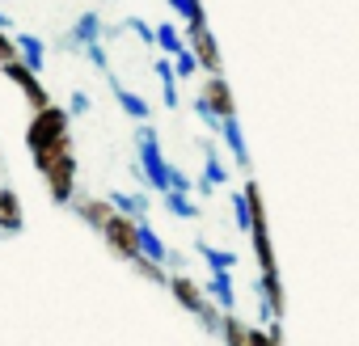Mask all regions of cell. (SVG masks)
Segmentation results:
<instances>
[{
    "label": "cell",
    "instance_id": "cell-1",
    "mask_svg": "<svg viewBox=\"0 0 359 346\" xmlns=\"http://www.w3.org/2000/svg\"><path fill=\"white\" fill-rule=\"evenodd\" d=\"M30 156H34L43 182L51 191V203L68 207L72 203V191H76V152H72V139L60 135V139H51L43 148H30Z\"/></svg>",
    "mask_w": 359,
    "mask_h": 346
},
{
    "label": "cell",
    "instance_id": "cell-2",
    "mask_svg": "<svg viewBox=\"0 0 359 346\" xmlns=\"http://www.w3.org/2000/svg\"><path fill=\"white\" fill-rule=\"evenodd\" d=\"M135 178H144L156 195L161 191H169V160H165V152H161V135H156V127H148V118L140 123V131H135Z\"/></svg>",
    "mask_w": 359,
    "mask_h": 346
},
{
    "label": "cell",
    "instance_id": "cell-3",
    "mask_svg": "<svg viewBox=\"0 0 359 346\" xmlns=\"http://www.w3.org/2000/svg\"><path fill=\"white\" fill-rule=\"evenodd\" d=\"M68 118H72V114H68L64 106H55V102L39 106L34 118H30V127H26V148H43V144H51V139L68 135Z\"/></svg>",
    "mask_w": 359,
    "mask_h": 346
},
{
    "label": "cell",
    "instance_id": "cell-4",
    "mask_svg": "<svg viewBox=\"0 0 359 346\" xmlns=\"http://www.w3.org/2000/svg\"><path fill=\"white\" fill-rule=\"evenodd\" d=\"M102 237H106V245H110V249H114L123 262L140 258V237H135V220H131V216L114 212V216L102 224Z\"/></svg>",
    "mask_w": 359,
    "mask_h": 346
},
{
    "label": "cell",
    "instance_id": "cell-5",
    "mask_svg": "<svg viewBox=\"0 0 359 346\" xmlns=\"http://www.w3.org/2000/svg\"><path fill=\"white\" fill-rule=\"evenodd\" d=\"M0 68H5V76L22 89V97L30 102V110H39V106H47V102H51V97H47V89H43V81H39V72H34V68H26L18 55H13V60H5Z\"/></svg>",
    "mask_w": 359,
    "mask_h": 346
},
{
    "label": "cell",
    "instance_id": "cell-6",
    "mask_svg": "<svg viewBox=\"0 0 359 346\" xmlns=\"http://www.w3.org/2000/svg\"><path fill=\"white\" fill-rule=\"evenodd\" d=\"M187 47L195 51V60H199V68H208V72H220V51H216V39H212V26L203 22V26H187Z\"/></svg>",
    "mask_w": 359,
    "mask_h": 346
},
{
    "label": "cell",
    "instance_id": "cell-7",
    "mask_svg": "<svg viewBox=\"0 0 359 346\" xmlns=\"http://www.w3.org/2000/svg\"><path fill=\"white\" fill-rule=\"evenodd\" d=\"M199 97L212 106V114H216V118L237 114V102H233V89H229L224 72H208V85H203V93H199Z\"/></svg>",
    "mask_w": 359,
    "mask_h": 346
},
{
    "label": "cell",
    "instance_id": "cell-8",
    "mask_svg": "<svg viewBox=\"0 0 359 346\" xmlns=\"http://www.w3.org/2000/svg\"><path fill=\"white\" fill-rule=\"evenodd\" d=\"M106 39V26H102V18L89 9V13H81L76 22H72V34H68V51H81V47H89V43H102Z\"/></svg>",
    "mask_w": 359,
    "mask_h": 346
},
{
    "label": "cell",
    "instance_id": "cell-9",
    "mask_svg": "<svg viewBox=\"0 0 359 346\" xmlns=\"http://www.w3.org/2000/svg\"><path fill=\"white\" fill-rule=\"evenodd\" d=\"M26 228V216H22V195L9 191V186H0V233L5 237H18Z\"/></svg>",
    "mask_w": 359,
    "mask_h": 346
},
{
    "label": "cell",
    "instance_id": "cell-10",
    "mask_svg": "<svg viewBox=\"0 0 359 346\" xmlns=\"http://www.w3.org/2000/svg\"><path fill=\"white\" fill-rule=\"evenodd\" d=\"M224 182H229V169H224V160H220L216 144H203V178H199V186H195V191L212 195V191H216V186H224Z\"/></svg>",
    "mask_w": 359,
    "mask_h": 346
},
{
    "label": "cell",
    "instance_id": "cell-11",
    "mask_svg": "<svg viewBox=\"0 0 359 346\" xmlns=\"http://www.w3.org/2000/svg\"><path fill=\"white\" fill-rule=\"evenodd\" d=\"M220 135H224L233 160H237L241 169H250V148H245V131H241V118H237V114H224V118H220Z\"/></svg>",
    "mask_w": 359,
    "mask_h": 346
},
{
    "label": "cell",
    "instance_id": "cell-12",
    "mask_svg": "<svg viewBox=\"0 0 359 346\" xmlns=\"http://www.w3.org/2000/svg\"><path fill=\"white\" fill-rule=\"evenodd\" d=\"M208 296H212L224 312H233V308H237V283H233V270H212V275H208Z\"/></svg>",
    "mask_w": 359,
    "mask_h": 346
},
{
    "label": "cell",
    "instance_id": "cell-13",
    "mask_svg": "<svg viewBox=\"0 0 359 346\" xmlns=\"http://www.w3.org/2000/svg\"><path fill=\"white\" fill-rule=\"evenodd\" d=\"M72 212H76V216H81L89 228H97V233H102V224L114 216L110 199H76V195H72Z\"/></svg>",
    "mask_w": 359,
    "mask_h": 346
},
{
    "label": "cell",
    "instance_id": "cell-14",
    "mask_svg": "<svg viewBox=\"0 0 359 346\" xmlns=\"http://www.w3.org/2000/svg\"><path fill=\"white\" fill-rule=\"evenodd\" d=\"M13 43H18V60L43 76V64H47V43H43V39H34V34H13Z\"/></svg>",
    "mask_w": 359,
    "mask_h": 346
},
{
    "label": "cell",
    "instance_id": "cell-15",
    "mask_svg": "<svg viewBox=\"0 0 359 346\" xmlns=\"http://www.w3.org/2000/svg\"><path fill=\"white\" fill-rule=\"evenodd\" d=\"M106 81H110V89H114V102L123 106V114H131L135 123H144V118L152 114V110H148V102H144L140 93H131L127 85H118V81H114V72H106Z\"/></svg>",
    "mask_w": 359,
    "mask_h": 346
},
{
    "label": "cell",
    "instance_id": "cell-16",
    "mask_svg": "<svg viewBox=\"0 0 359 346\" xmlns=\"http://www.w3.org/2000/svg\"><path fill=\"white\" fill-rule=\"evenodd\" d=\"M135 237H140V254H144V258H152V262H165V258H169V245L161 241V233H156L144 216L135 220Z\"/></svg>",
    "mask_w": 359,
    "mask_h": 346
},
{
    "label": "cell",
    "instance_id": "cell-17",
    "mask_svg": "<svg viewBox=\"0 0 359 346\" xmlns=\"http://www.w3.org/2000/svg\"><path fill=\"white\" fill-rule=\"evenodd\" d=\"M106 199H110V207H114V212H123V216H131V220H140V216H148V199H144V195H127V191H110Z\"/></svg>",
    "mask_w": 359,
    "mask_h": 346
},
{
    "label": "cell",
    "instance_id": "cell-18",
    "mask_svg": "<svg viewBox=\"0 0 359 346\" xmlns=\"http://www.w3.org/2000/svg\"><path fill=\"white\" fill-rule=\"evenodd\" d=\"M161 199H165V212L177 216V220H195V216H199V207H195L191 195H182V191H161Z\"/></svg>",
    "mask_w": 359,
    "mask_h": 346
},
{
    "label": "cell",
    "instance_id": "cell-19",
    "mask_svg": "<svg viewBox=\"0 0 359 346\" xmlns=\"http://www.w3.org/2000/svg\"><path fill=\"white\" fill-rule=\"evenodd\" d=\"M195 249H199V258H203L212 270H233V266H237V254H233V249H216V245H208V241H195Z\"/></svg>",
    "mask_w": 359,
    "mask_h": 346
},
{
    "label": "cell",
    "instance_id": "cell-20",
    "mask_svg": "<svg viewBox=\"0 0 359 346\" xmlns=\"http://www.w3.org/2000/svg\"><path fill=\"white\" fill-rule=\"evenodd\" d=\"M169 9H173V18H182L187 26H203L208 22L203 0H169Z\"/></svg>",
    "mask_w": 359,
    "mask_h": 346
},
{
    "label": "cell",
    "instance_id": "cell-21",
    "mask_svg": "<svg viewBox=\"0 0 359 346\" xmlns=\"http://www.w3.org/2000/svg\"><path fill=\"white\" fill-rule=\"evenodd\" d=\"M220 338H224L229 346H241V342H250V325H241L237 312H224V317H220Z\"/></svg>",
    "mask_w": 359,
    "mask_h": 346
},
{
    "label": "cell",
    "instance_id": "cell-22",
    "mask_svg": "<svg viewBox=\"0 0 359 346\" xmlns=\"http://www.w3.org/2000/svg\"><path fill=\"white\" fill-rule=\"evenodd\" d=\"M152 47H161L165 55H177V51L187 47V39L173 30V22H161V26H156V43H152Z\"/></svg>",
    "mask_w": 359,
    "mask_h": 346
},
{
    "label": "cell",
    "instance_id": "cell-23",
    "mask_svg": "<svg viewBox=\"0 0 359 346\" xmlns=\"http://www.w3.org/2000/svg\"><path fill=\"white\" fill-rule=\"evenodd\" d=\"M131 266H135L140 279H148V283H156V287H165V279H169V275H165V262H152V258H144V254L131 258Z\"/></svg>",
    "mask_w": 359,
    "mask_h": 346
},
{
    "label": "cell",
    "instance_id": "cell-24",
    "mask_svg": "<svg viewBox=\"0 0 359 346\" xmlns=\"http://www.w3.org/2000/svg\"><path fill=\"white\" fill-rule=\"evenodd\" d=\"M169 64H173V76H195L199 72V60H195L191 47H182L177 55H169Z\"/></svg>",
    "mask_w": 359,
    "mask_h": 346
},
{
    "label": "cell",
    "instance_id": "cell-25",
    "mask_svg": "<svg viewBox=\"0 0 359 346\" xmlns=\"http://www.w3.org/2000/svg\"><path fill=\"white\" fill-rule=\"evenodd\" d=\"M118 30H131V34H140V43H148V47L156 43V26H148V22H140V18H127V22H123Z\"/></svg>",
    "mask_w": 359,
    "mask_h": 346
},
{
    "label": "cell",
    "instance_id": "cell-26",
    "mask_svg": "<svg viewBox=\"0 0 359 346\" xmlns=\"http://www.w3.org/2000/svg\"><path fill=\"white\" fill-rule=\"evenodd\" d=\"M233 224H237L241 233H250V203H245L241 191H233Z\"/></svg>",
    "mask_w": 359,
    "mask_h": 346
},
{
    "label": "cell",
    "instance_id": "cell-27",
    "mask_svg": "<svg viewBox=\"0 0 359 346\" xmlns=\"http://www.w3.org/2000/svg\"><path fill=\"white\" fill-rule=\"evenodd\" d=\"M81 51H85V60H89L97 72H110V60H106V47H102V43H89V47H81Z\"/></svg>",
    "mask_w": 359,
    "mask_h": 346
},
{
    "label": "cell",
    "instance_id": "cell-28",
    "mask_svg": "<svg viewBox=\"0 0 359 346\" xmlns=\"http://www.w3.org/2000/svg\"><path fill=\"white\" fill-rule=\"evenodd\" d=\"M169 191H182V195H191V191H195V182H191L187 173L177 169V165H169Z\"/></svg>",
    "mask_w": 359,
    "mask_h": 346
},
{
    "label": "cell",
    "instance_id": "cell-29",
    "mask_svg": "<svg viewBox=\"0 0 359 346\" xmlns=\"http://www.w3.org/2000/svg\"><path fill=\"white\" fill-rule=\"evenodd\" d=\"M18 55V43L9 39V30H0V64H5V60H13Z\"/></svg>",
    "mask_w": 359,
    "mask_h": 346
},
{
    "label": "cell",
    "instance_id": "cell-30",
    "mask_svg": "<svg viewBox=\"0 0 359 346\" xmlns=\"http://www.w3.org/2000/svg\"><path fill=\"white\" fill-rule=\"evenodd\" d=\"M68 114H89V93H72V102H68Z\"/></svg>",
    "mask_w": 359,
    "mask_h": 346
},
{
    "label": "cell",
    "instance_id": "cell-31",
    "mask_svg": "<svg viewBox=\"0 0 359 346\" xmlns=\"http://www.w3.org/2000/svg\"><path fill=\"white\" fill-rule=\"evenodd\" d=\"M165 266H173V270H182V266H187V258H182V254H169V258H165Z\"/></svg>",
    "mask_w": 359,
    "mask_h": 346
},
{
    "label": "cell",
    "instance_id": "cell-32",
    "mask_svg": "<svg viewBox=\"0 0 359 346\" xmlns=\"http://www.w3.org/2000/svg\"><path fill=\"white\" fill-rule=\"evenodd\" d=\"M0 30H13V22H9V13H0Z\"/></svg>",
    "mask_w": 359,
    "mask_h": 346
},
{
    "label": "cell",
    "instance_id": "cell-33",
    "mask_svg": "<svg viewBox=\"0 0 359 346\" xmlns=\"http://www.w3.org/2000/svg\"><path fill=\"white\" fill-rule=\"evenodd\" d=\"M0 186H5V178H0Z\"/></svg>",
    "mask_w": 359,
    "mask_h": 346
},
{
    "label": "cell",
    "instance_id": "cell-34",
    "mask_svg": "<svg viewBox=\"0 0 359 346\" xmlns=\"http://www.w3.org/2000/svg\"><path fill=\"white\" fill-rule=\"evenodd\" d=\"M0 237H5V233H0Z\"/></svg>",
    "mask_w": 359,
    "mask_h": 346
}]
</instances>
